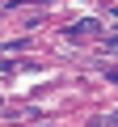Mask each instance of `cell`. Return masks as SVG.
Returning <instances> with one entry per match:
<instances>
[{
    "instance_id": "1",
    "label": "cell",
    "mask_w": 118,
    "mask_h": 127,
    "mask_svg": "<svg viewBox=\"0 0 118 127\" xmlns=\"http://www.w3.org/2000/svg\"><path fill=\"white\" fill-rule=\"evenodd\" d=\"M93 34H101V21H97V17H84V21L68 26V38H72V42H80V38H93Z\"/></svg>"
},
{
    "instance_id": "2",
    "label": "cell",
    "mask_w": 118,
    "mask_h": 127,
    "mask_svg": "<svg viewBox=\"0 0 118 127\" xmlns=\"http://www.w3.org/2000/svg\"><path fill=\"white\" fill-rule=\"evenodd\" d=\"M101 42H105V47H110V51H118V30H114V34H105V38H101Z\"/></svg>"
}]
</instances>
